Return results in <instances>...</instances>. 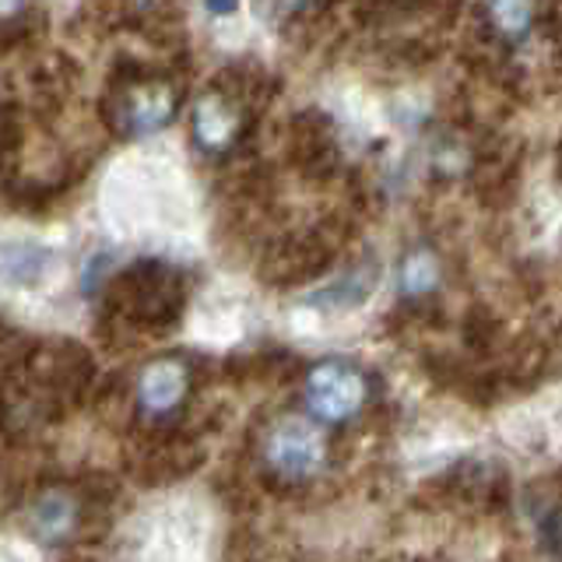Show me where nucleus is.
<instances>
[{
	"mask_svg": "<svg viewBox=\"0 0 562 562\" xmlns=\"http://www.w3.org/2000/svg\"><path fill=\"white\" fill-rule=\"evenodd\" d=\"M110 303L140 330H166L183 310V281L162 260H140L110 281Z\"/></svg>",
	"mask_w": 562,
	"mask_h": 562,
	"instance_id": "nucleus-1",
	"label": "nucleus"
},
{
	"mask_svg": "<svg viewBox=\"0 0 562 562\" xmlns=\"http://www.w3.org/2000/svg\"><path fill=\"white\" fill-rule=\"evenodd\" d=\"M176 113H180V88L172 78L145 67L123 70L110 88V102H105V116L120 137L158 134L176 120Z\"/></svg>",
	"mask_w": 562,
	"mask_h": 562,
	"instance_id": "nucleus-2",
	"label": "nucleus"
},
{
	"mask_svg": "<svg viewBox=\"0 0 562 562\" xmlns=\"http://www.w3.org/2000/svg\"><path fill=\"white\" fill-rule=\"evenodd\" d=\"M327 439L313 418H278L260 436V464L281 485H310L327 468Z\"/></svg>",
	"mask_w": 562,
	"mask_h": 562,
	"instance_id": "nucleus-3",
	"label": "nucleus"
},
{
	"mask_svg": "<svg viewBox=\"0 0 562 562\" xmlns=\"http://www.w3.org/2000/svg\"><path fill=\"white\" fill-rule=\"evenodd\" d=\"M373 386L362 366L348 359H324L306 369L303 380V408L321 426H345L369 408Z\"/></svg>",
	"mask_w": 562,
	"mask_h": 562,
	"instance_id": "nucleus-4",
	"label": "nucleus"
},
{
	"mask_svg": "<svg viewBox=\"0 0 562 562\" xmlns=\"http://www.w3.org/2000/svg\"><path fill=\"white\" fill-rule=\"evenodd\" d=\"M250 131V102L243 88L211 85L190 110V134L207 155H228Z\"/></svg>",
	"mask_w": 562,
	"mask_h": 562,
	"instance_id": "nucleus-5",
	"label": "nucleus"
},
{
	"mask_svg": "<svg viewBox=\"0 0 562 562\" xmlns=\"http://www.w3.org/2000/svg\"><path fill=\"white\" fill-rule=\"evenodd\" d=\"M193 394V369L187 359H155L145 366V373L137 380L134 404L137 415L148 422V426H169L172 418H180L187 408V401Z\"/></svg>",
	"mask_w": 562,
	"mask_h": 562,
	"instance_id": "nucleus-6",
	"label": "nucleus"
},
{
	"mask_svg": "<svg viewBox=\"0 0 562 562\" xmlns=\"http://www.w3.org/2000/svg\"><path fill=\"white\" fill-rule=\"evenodd\" d=\"M85 517H88V503L75 488L64 485L35 492V499L29 503V531L43 544L75 541V535L85 531Z\"/></svg>",
	"mask_w": 562,
	"mask_h": 562,
	"instance_id": "nucleus-7",
	"label": "nucleus"
},
{
	"mask_svg": "<svg viewBox=\"0 0 562 562\" xmlns=\"http://www.w3.org/2000/svg\"><path fill=\"white\" fill-rule=\"evenodd\" d=\"M485 22L506 49L524 46L541 25V0H485Z\"/></svg>",
	"mask_w": 562,
	"mask_h": 562,
	"instance_id": "nucleus-8",
	"label": "nucleus"
},
{
	"mask_svg": "<svg viewBox=\"0 0 562 562\" xmlns=\"http://www.w3.org/2000/svg\"><path fill=\"white\" fill-rule=\"evenodd\" d=\"M439 281H443V268H439V254L432 246H415L401 257L397 268V292L404 303L422 306L426 299L439 292Z\"/></svg>",
	"mask_w": 562,
	"mask_h": 562,
	"instance_id": "nucleus-9",
	"label": "nucleus"
},
{
	"mask_svg": "<svg viewBox=\"0 0 562 562\" xmlns=\"http://www.w3.org/2000/svg\"><path fill=\"white\" fill-rule=\"evenodd\" d=\"M376 278H380V268H376V263H362V268H351V271L338 281V285H330V289H324V292L310 295V303H321V306H327V310H351V306H359L369 292H373Z\"/></svg>",
	"mask_w": 562,
	"mask_h": 562,
	"instance_id": "nucleus-10",
	"label": "nucleus"
},
{
	"mask_svg": "<svg viewBox=\"0 0 562 562\" xmlns=\"http://www.w3.org/2000/svg\"><path fill=\"white\" fill-rule=\"evenodd\" d=\"M313 4H321V0H263V11L274 22H292L299 14H310Z\"/></svg>",
	"mask_w": 562,
	"mask_h": 562,
	"instance_id": "nucleus-11",
	"label": "nucleus"
},
{
	"mask_svg": "<svg viewBox=\"0 0 562 562\" xmlns=\"http://www.w3.org/2000/svg\"><path fill=\"white\" fill-rule=\"evenodd\" d=\"M29 8H32V0H0V25L18 22Z\"/></svg>",
	"mask_w": 562,
	"mask_h": 562,
	"instance_id": "nucleus-12",
	"label": "nucleus"
},
{
	"mask_svg": "<svg viewBox=\"0 0 562 562\" xmlns=\"http://www.w3.org/2000/svg\"><path fill=\"white\" fill-rule=\"evenodd\" d=\"M204 8H207L211 14L225 18V14H233V11L239 8V0H204Z\"/></svg>",
	"mask_w": 562,
	"mask_h": 562,
	"instance_id": "nucleus-13",
	"label": "nucleus"
}]
</instances>
